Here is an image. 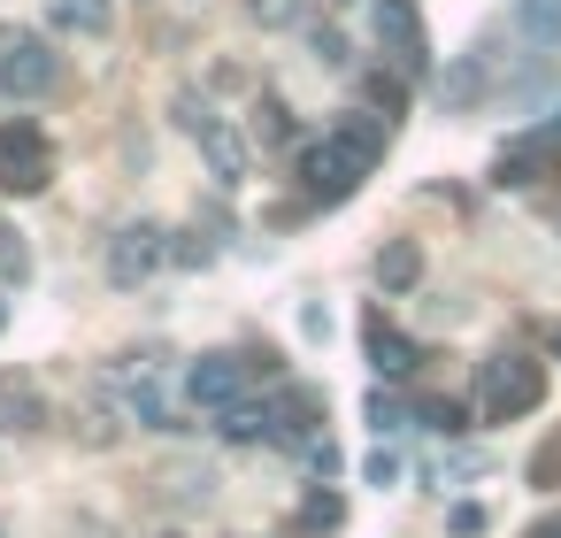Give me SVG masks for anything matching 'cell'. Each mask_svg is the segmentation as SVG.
I'll use <instances>...</instances> for the list:
<instances>
[{"label": "cell", "instance_id": "obj_19", "mask_svg": "<svg viewBox=\"0 0 561 538\" xmlns=\"http://www.w3.org/2000/svg\"><path fill=\"white\" fill-rule=\"evenodd\" d=\"M254 16L262 24H293V0H254Z\"/></svg>", "mask_w": 561, "mask_h": 538}, {"label": "cell", "instance_id": "obj_16", "mask_svg": "<svg viewBox=\"0 0 561 538\" xmlns=\"http://www.w3.org/2000/svg\"><path fill=\"white\" fill-rule=\"evenodd\" d=\"M423 423H438V431H461V423H469V408H461V400H431V408H423Z\"/></svg>", "mask_w": 561, "mask_h": 538}, {"label": "cell", "instance_id": "obj_5", "mask_svg": "<svg viewBox=\"0 0 561 538\" xmlns=\"http://www.w3.org/2000/svg\"><path fill=\"white\" fill-rule=\"evenodd\" d=\"M162 262H170V231L162 224H124L108 239V285H147Z\"/></svg>", "mask_w": 561, "mask_h": 538}, {"label": "cell", "instance_id": "obj_3", "mask_svg": "<svg viewBox=\"0 0 561 538\" xmlns=\"http://www.w3.org/2000/svg\"><path fill=\"white\" fill-rule=\"evenodd\" d=\"M47 178H55L47 131L32 116H9V124H0V185H9V193H47Z\"/></svg>", "mask_w": 561, "mask_h": 538}, {"label": "cell", "instance_id": "obj_12", "mask_svg": "<svg viewBox=\"0 0 561 538\" xmlns=\"http://www.w3.org/2000/svg\"><path fill=\"white\" fill-rule=\"evenodd\" d=\"M515 32L530 47H561V0H515Z\"/></svg>", "mask_w": 561, "mask_h": 538}, {"label": "cell", "instance_id": "obj_4", "mask_svg": "<svg viewBox=\"0 0 561 538\" xmlns=\"http://www.w3.org/2000/svg\"><path fill=\"white\" fill-rule=\"evenodd\" d=\"M55 85V55L39 32H0V93H16V101H39Z\"/></svg>", "mask_w": 561, "mask_h": 538}, {"label": "cell", "instance_id": "obj_7", "mask_svg": "<svg viewBox=\"0 0 561 538\" xmlns=\"http://www.w3.org/2000/svg\"><path fill=\"white\" fill-rule=\"evenodd\" d=\"M185 392H193V408L216 415V408H231V400L247 392V362H239V354H201L193 377H185Z\"/></svg>", "mask_w": 561, "mask_h": 538}, {"label": "cell", "instance_id": "obj_15", "mask_svg": "<svg viewBox=\"0 0 561 538\" xmlns=\"http://www.w3.org/2000/svg\"><path fill=\"white\" fill-rule=\"evenodd\" d=\"M400 423H408V408L392 392H369V431H400Z\"/></svg>", "mask_w": 561, "mask_h": 538}, {"label": "cell", "instance_id": "obj_20", "mask_svg": "<svg viewBox=\"0 0 561 538\" xmlns=\"http://www.w3.org/2000/svg\"><path fill=\"white\" fill-rule=\"evenodd\" d=\"M0 331H9V300H0Z\"/></svg>", "mask_w": 561, "mask_h": 538}, {"label": "cell", "instance_id": "obj_9", "mask_svg": "<svg viewBox=\"0 0 561 538\" xmlns=\"http://www.w3.org/2000/svg\"><path fill=\"white\" fill-rule=\"evenodd\" d=\"M362 346H369V369H377V377H408V369H415V339H408V331H392L385 316H369V323H362Z\"/></svg>", "mask_w": 561, "mask_h": 538}, {"label": "cell", "instance_id": "obj_10", "mask_svg": "<svg viewBox=\"0 0 561 538\" xmlns=\"http://www.w3.org/2000/svg\"><path fill=\"white\" fill-rule=\"evenodd\" d=\"M216 438H231V446H262V438H277V408H262V400H231V408H216Z\"/></svg>", "mask_w": 561, "mask_h": 538}, {"label": "cell", "instance_id": "obj_2", "mask_svg": "<svg viewBox=\"0 0 561 538\" xmlns=\"http://www.w3.org/2000/svg\"><path fill=\"white\" fill-rule=\"evenodd\" d=\"M546 400V369L530 362V354H492L484 369H477V415L484 423H515V415H530Z\"/></svg>", "mask_w": 561, "mask_h": 538}, {"label": "cell", "instance_id": "obj_13", "mask_svg": "<svg viewBox=\"0 0 561 538\" xmlns=\"http://www.w3.org/2000/svg\"><path fill=\"white\" fill-rule=\"evenodd\" d=\"M47 16H55L62 32H85V39H93V32H108L116 9H108V0H47Z\"/></svg>", "mask_w": 561, "mask_h": 538}, {"label": "cell", "instance_id": "obj_6", "mask_svg": "<svg viewBox=\"0 0 561 538\" xmlns=\"http://www.w3.org/2000/svg\"><path fill=\"white\" fill-rule=\"evenodd\" d=\"M369 32H377V47L400 62V70H423V16H415V0H369Z\"/></svg>", "mask_w": 561, "mask_h": 538}, {"label": "cell", "instance_id": "obj_18", "mask_svg": "<svg viewBox=\"0 0 561 538\" xmlns=\"http://www.w3.org/2000/svg\"><path fill=\"white\" fill-rule=\"evenodd\" d=\"M369 101H377V108L392 116V108H400V85H392V78H369Z\"/></svg>", "mask_w": 561, "mask_h": 538}, {"label": "cell", "instance_id": "obj_17", "mask_svg": "<svg viewBox=\"0 0 561 538\" xmlns=\"http://www.w3.org/2000/svg\"><path fill=\"white\" fill-rule=\"evenodd\" d=\"M362 477H369V484H377V492H385V484H392V477H400V461H392V454H385V446H377V454H369V461H362Z\"/></svg>", "mask_w": 561, "mask_h": 538}, {"label": "cell", "instance_id": "obj_14", "mask_svg": "<svg viewBox=\"0 0 561 538\" xmlns=\"http://www.w3.org/2000/svg\"><path fill=\"white\" fill-rule=\"evenodd\" d=\"M538 170H546V147H515V154H500V185H538Z\"/></svg>", "mask_w": 561, "mask_h": 538}, {"label": "cell", "instance_id": "obj_21", "mask_svg": "<svg viewBox=\"0 0 561 538\" xmlns=\"http://www.w3.org/2000/svg\"><path fill=\"white\" fill-rule=\"evenodd\" d=\"M553 346H561V339H553Z\"/></svg>", "mask_w": 561, "mask_h": 538}, {"label": "cell", "instance_id": "obj_1", "mask_svg": "<svg viewBox=\"0 0 561 538\" xmlns=\"http://www.w3.org/2000/svg\"><path fill=\"white\" fill-rule=\"evenodd\" d=\"M377 154H385V124H369V116H346L331 139H316V147H300V185L316 193V201H346L369 170H377Z\"/></svg>", "mask_w": 561, "mask_h": 538}, {"label": "cell", "instance_id": "obj_11", "mask_svg": "<svg viewBox=\"0 0 561 538\" xmlns=\"http://www.w3.org/2000/svg\"><path fill=\"white\" fill-rule=\"evenodd\" d=\"M415 277H423V247H415V239H392V247L377 254V285H385V293H408Z\"/></svg>", "mask_w": 561, "mask_h": 538}, {"label": "cell", "instance_id": "obj_8", "mask_svg": "<svg viewBox=\"0 0 561 538\" xmlns=\"http://www.w3.org/2000/svg\"><path fill=\"white\" fill-rule=\"evenodd\" d=\"M193 139H201V154H208V178H216V185H239V178H247V139H239L224 116H208Z\"/></svg>", "mask_w": 561, "mask_h": 538}]
</instances>
